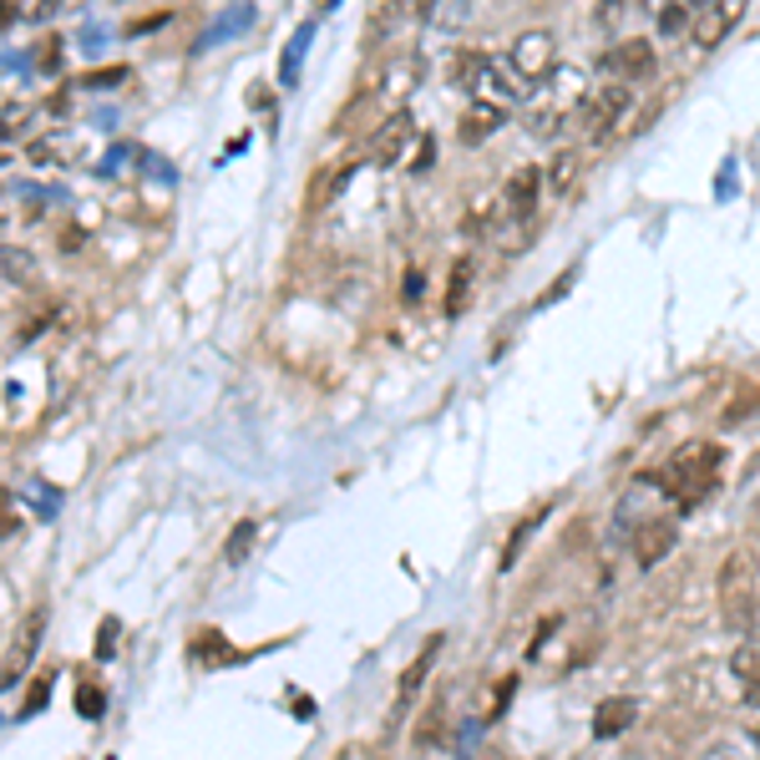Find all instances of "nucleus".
Wrapping results in <instances>:
<instances>
[{
	"label": "nucleus",
	"instance_id": "nucleus-11",
	"mask_svg": "<svg viewBox=\"0 0 760 760\" xmlns=\"http://www.w3.org/2000/svg\"><path fill=\"white\" fill-rule=\"evenodd\" d=\"M442 650H446V634H431L426 644H421V654H416V659L406 664L401 690H396V720H401L406 710L416 705V694L426 690V679H431V669H436V659H442Z\"/></svg>",
	"mask_w": 760,
	"mask_h": 760
},
{
	"label": "nucleus",
	"instance_id": "nucleus-13",
	"mask_svg": "<svg viewBox=\"0 0 760 760\" xmlns=\"http://www.w3.org/2000/svg\"><path fill=\"white\" fill-rule=\"evenodd\" d=\"M639 720V700H629V694H613V700H604V705L594 710V735L598 740H619L629 725Z\"/></svg>",
	"mask_w": 760,
	"mask_h": 760
},
{
	"label": "nucleus",
	"instance_id": "nucleus-34",
	"mask_svg": "<svg viewBox=\"0 0 760 760\" xmlns=\"http://www.w3.org/2000/svg\"><path fill=\"white\" fill-rule=\"evenodd\" d=\"M21 122H26V112H0V142L11 138V132H15Z\"/></svg>",
	"mask_w": 760,
	"mask_h": 760
},
{
	"label": "nucleus",
	"instance_id": "nucleus-35",
	"mask_svg": "<svg viewBox=\"0 0 760 760\" xmlns=\"http://www.w3.org/2000/svg\"><path fill=\"white\" fill-rule=\"evenodd\" d=\"M42 71H61V42H46V51H42Z\"/></svg>",
	"mask_w": 760,
	"mask_h": 760
},
{
	"label": "nucleus",
	"instance_id": "nucleus-40",
	"mask_svg": "<svg viewBox=\"0 0 760 760\" xmlns=\"http://www.w3.org/2000/svg\"><path fill=\"white\" fill-rule=\"evenodd\" d=\"M11 21H15V5H0V31L11 26Z\"/></svg>",
	"mask_w": 760,
	"mask_h": 760
},
{
	"label": "nucleus",
	"instance_id": "nucleus-41",
	"mask_svg": "<svg viewBox=\"0 0 760 760\" xmlns=\"http://www.w3.org/2000/svg\"><path fill=\"white\" fill-rule=\"evenodd\" d=\"M756 746H760V725H756Z\"/></svg>",
	"mask_w": 760,
	"mask_h": 760
},
{
	"label": "nucleus",
	"instance_id": "nucleus-10",
	"mask_svg": "<svg viewBox=\"0 0 760 760\" xmlns=\"http://www.w3.org/2000/svg\"><path fill=\"white\" fill-rule=\"evenodd\" d=\"M629 548H634V563H639V568H659L664 558L679 548V527L669 523V517H650V523H639V527H634Z\"/></svg>",
	"mask_w": 760,
	"mask_h": 760
},
{
	"label": "nucleus",
	"instance_id": "nucleus-1",
	"mask_svg": "<svg viewBox=\"0 0 760 760\" xmlns=\"http://www.w3.org/2000/svg\"><path fill=\"white\" fill-rule=\"evenodd\" d=\"M654 487H659L664 498L675 502L679 512H690V507H700V502L715 492V482H720V446H710V442H694V446H685V452L669 461V467H659L650 477Z\"/></svg>",
	"mask_w": 760,
	"mask_h": 760
},
{
	"label": "nucleus",
	"instance_id": "nucleus-39",
	"mask_svg": "<svg viewBox=\"0 0 760 760\" xmlns=\"http://www.w3.org/2000/svg\"><path fill=\"white\" fill-rule=\"evenodd\" d=\"M416 300H421V274L406 279V304H416Z\"/></svg>",
	"mask_w": 760,
	"mask_h": 760
},
{
	"label": "nucleus",
	"instance_id": "nucleus-14",
	"mask_svg": "<svg viewBox=\"0 0 760 760\" xmlns=\"http://www.w3.org/2000/svg\"><path fill=\"white\" fill-rule=\"evenodd\" d=\"M487 71H492V56H487V51H456L452 82L461 86V92H471V97H482V92H487Z\"/></svg>",
	"mask_w": 760,
	"mask_h": 760
},
{
	"label": "nucleus",
	"instance_id": "nucleus-9",
	"mask_svg": "<svg viewBox=\"0 0 760 760\" xmlns=\"http://www.w3.org/2000/svg\"><path fill=\"white\" fill-rule=\"evenodd\" d=\"M538 194H542V173L538 167H517L507 183H502V223H527L533 219V208H538Z\"/></svg>",
	"mask_w": 760,
	"mask_h": 760
},
{
	"label": "nucleus",
	"instance_id": "nucleus-29",
	"mask_svg": "<svg viewBox=\"0 0 760 760\" xmlns=\"http://www.w3.org/2000/svg\"><path fill=\"white\" fill-rule=\"evenodd\" d=\"M15 527H21V512H15L11 492H0V542L15 538Z\"/></svg>",
	"mask_w": 760,
	"mask_h": 760
},
{
	"label": "nucleus",
	"instance_id": "nucleus-24",
	"mask_svg": "<svg viewBox=\"0 0 760 760\" xmlns=\"http://www.w3.org/2000/svg\"><path fill=\"white\" fill-rule=\"evenodd\" d=\"M117 644H122V623H117V619H102V623H97V644H92L97 664H107L112 654H117Z\"/></svg>",
	"mask_w": 760,
	"mask_h": 760
},
{
	"label": "nucleus",
	"instance_id": "nucleus-26",
	"mask_svg": "<svg viewBox=\"0 0 760 760\" xmlns=\"http://www.w3.org/2000/svg\"><path fill=\"white\" fill-rule=\"evenodd\" d=\"M309 36H315V26H300V36H294L290 51H284V82L300 77V56H304V46H309Z\"/></svg>",
	"mask_w": 760,
	"mask_h": 760
},
{
	"label": "nucleus",
	"instance_id": "nucleus-25",
	"mask_svg": "<svg viewBox=\"0 0 760 760\" xmlns=\"http://www.w3.org/2000/svg\"><path fill=\"white\" fill-rule=\"evenodd\" d=\"M77 715H82V720H102V715H107V694H102L97 685H82V690H77Z\"/></svg>",
	"mask_w": 760,
	"mask_h": 760
},
{
	"label": "nucleus",
	"instance_id": "nucleus-38",
	"mask_svg": "<svg viewBox=\"0 0 760 760\" xmlns=\"http://www.w3.org/2000/svg\"><path fill=\"white\" fill-rule=\"evenodd\" d=\"M157 26H167V15H148V21H138V26H132V36H148V31H157Z\"/></svg>",
	"mask_w": 760,
	"mask_h": 760
},
{
	"label": "nucleus",
	"instance_id": "nucleus-37",
	"mask_svg": "<svg viewBox=\"0 0 760 760\" xmlns=\"http://www.w3.org/2000/svg\"><path fill=\"white\" fill-rule=\"evenodd\" d=\"M82 244H86V234H82V229H67V234H61V249H82Z\"/></svg>",
	"mask_w": 760,
	"mask_h": 760
},
{
	"label": "nucleus",
	"instance_id": "nucleus-7",
	"mask_svg": "<svg viewBox=\"0 0 760 760\" xmlns=\"http://www.w3.org/2000/svg\"><path fill=\"white\" fill-rule=\"evenodd\" d=\"M406 148H416V117H411V107H390V117L371 138V163L375 167H396L406 157Z\"/></svg>",
	"mask_w": 760,
	"mask_h": 760
},
{
	"label": "nucleus",
	"instance_id": "nucleus-5",
	"mask_svg": "<svg viewBox=\"0 0 760 760\" xmlns=\"http://www.w3.org/2000/svg\"><path fill=\"white\" fill-rule=\"evenodd\" d=\"M694 5H700V11H694L690 42L700 46V51H715V46L725 42L750 11V0H694Z\"/></svg>",
	"mask_w": 760,
	"mask_h": 760
},
{
	"label": "nucleus",
	"instance_id": "nucleus-16",
	"mask_svg": "<svg viewBox=\"0 0 760 760\" xmlns=\"http://www.w3.org/2000/svg\"><path fill=\"white\" fill-rule=\"evenodd\" d=\"M0 284H36V254L15 249V244H0Z\"/></svg>",
	"mask_w": 760,
	"mask_h": 760
},
{
	"label": "nucleus",
	"instance_id": "nucleus-4",
	"mask_svg": "<svg viewBox=\"0 0 760 760\" xmlns=\"http://www.w3.org/2000/svg\"><path fill=\"white\" fill-rule=\"evenodd\" d=\"M507 56H512V67L527 77V86L548 82V77L558 71V42H553V31H548V26L517 31V42L507 46Z\"/></svg>",
	"mask_w": 760,
	"mask_h": 760
},
{
	"label": "nucleus",
	"instance_id": "nucleus-15",
	"mask_svg": "<svg viewBox=\"0 0 760 760\" xmlns=\"http://www.w3.org/2000/svg\"><path fill=\"white\" fill-rule=\"evenodd\" d=\"M583 173V157L573 148H558L553 157H548V167H542V183H548V194H573V183H578Z\"/></svg>",
	"mask_w": 760,
	"mask_h": 760
},
{
	"label": "nucleus",
	"instance_id": "nucleus-27",
	"mask_svg": "<svg viewBox=\"0 0 760 760\" xmlns=\"http://www.w3.org/2000/svg\"><path fill=\"white\" fill-rule=\"evenodd\" d=\"M431 740H442V700L426 705V720H421V730H416V746H421V750H426Z\"/></svg>",
	"mask_w": 760,
	"mask_h": 760
},
{
	"label": "nucleus",
	"instance_id": "nucleus-28",
	"mask_svg": "<svg viewBox=\"0 0 760 760\" xmlns=\"http://www.w3.org/2000/svg\"><path fill=\"white\" fill-rule=\"evenodd\" d=\"M46 700H51V675H42V679H36V685H31V690H26V705H21V715H42V710H46Z\"/></svg>",
	"mask_w": 760,
	"mask_h": 760
},
{
	"label": "nucleus",
	"instance_id": "nucleus-36",
	"mask_svg": "<svg viewBox=\"0 0 760 760\" xmlns=\"http://www.w3.org/2000/svg\"><path fill=\"white\" fill-rule=\"evenodd\" d=\"M416 148H421V152H416V163H411V167H416V173H426V167H431V148H436V142L426 138V142H416Z\"/></svg>",
	"mask_w": 760,
	"mask_h": 760
},
{
	"label": "nucleus",
	"instance_id": "nucleus-20",
	"mask_svg": "<svg viewBox=\"0 0 760 760\" xmlns=\"http://www.w3.org/2000/svg\"><path fill=\"white\" fill-rule=\"evenodd\" d=\"M690 26H694V5H685V0H669V5L659 11L664 36H690Z\"/></svg>",
	"mask_w": 760,
	"mask_h": 760
},
{
	"label": "nucleus",
	"instance_id": "nucleus-30",
	"mask_svg": "<svg viewBox=\"0 0 760 760\" xmlns=\"http://www.w3.org/2000/svg\"><path fill=\"white\" fill-rule=\"evenodd\" d=\"M436 5H442V0H401V11L411 15V21H431V15H436Z\"/></svg>",
	"mask_w": 760,
	"mask_h": 760
},
{
	"label": "nucleus",
	"instance_id": "nucleus-12",
	"mask_svg": "<svg viewBox=\"0 0 760 760\" xmlns=\"http://www.w3.org/2000/svg\"><path fill=\"white\" fill-rule=\"evenodd\" d=\"M502 127H507V102H498V97H471V107L461 112V127H456V132H461V142H467V148H482V142L492 138V132H502Z\"/></svg>",
	"mask_w": 760,
	"mask_h": 760
},
{
	"label": "nucleus",
	"instance_id": "nucleus-32",
	"mask_svg": "<svg viewBox=\"0 0 760 760\" xmlns=\"http://www.w3.org/2000/svg\"><path fill=\"white\" fill-rule=\"evenodd\" d=\"M61 152H56V142L46 138V142H31V163H56Z\"/></svg>",
	"mask_w": 760,
	"mask_h": 760
},
{
	"label": "nucleus",
	"instance_id": "nucleus-17",
	"mask_svg": "<svg viewBox=\"0 0 760 760\" xmlns=\"http://www.w3.org/2000/svg\"><path fill=\"white\" fill-rule=\"evenodd\" d=\"M523 122H527V132H533V138H558V132H563V122H568V112H563V102H533Z\"/></svg>",
	"mask_w": 760,
	"mask_h": 760
},
{
	"label": "nucleus",
	"instance_id": "nucleus-8",
	"mask_svg": "<svg viewBox=\"0 0 760 760\" xmlns=\"http://www.w3.org/2000/svg\"><path fill=\"white\" fill-rule=\"evenodd\" d=\"M598 67H604L613 82H650L659 61H654V46H650V42L629 36V42H613V46H608Z\"/></svg>",
	"mask_w": 760,
	"mask_h": 760
},
{
	"label": "nucleus",
	"instance_id": "nucleus-31",
	"mask_svg": "<svg viewBox=\"0 0 760 760\" xmlns=\"http://www.w3.org/2000/svg\"><path fill=\"white\" fill-rule=\"evenodd\" d=\"M67 5H77V0H42L36 11H31V21H51L56 11H67Z\"/></svg>",
	"mask_w": 760,
	"mask_h": 760
},
{
	"label": "nucleus",
	"instance_id": "nucleus-33",
	"mask_svg": "<svg viewBox=\"0 0 760 760\" xmlns=\"http://www.w3.org/2000/svg\"><path fill=\"white\" fill-rule=\"evenodd\" d=\"M122 77H127L122 67H112V71H92V77H86V86H117Z\"/></svg>",
	"mask_w": 760,
	"mask_h": 760
},
{
	"label": "nucleus",
	"instance_id": "nucleus-42",
	"mask_svg": "<svg viewBox=\"0 0 760 760\" xmlns=\"http://www.w3.org/2000/svg\"><path fill=\"white\" fill-rule=\"evenodd\" d=\"M0 229H5V223H0Z\"/></svg>",
	"mask_w": 760,
	"mask_h": 760
},
{
	"label": "nucleus",
	"instance_id": "nucleus-22",
	"mask_svg": "<svg viewBox=\"0 0 760 760\" xmlns=\"http://www.w3.org/2000/svg\"><path fill=\"white\" fill-rule=\"evenodd\" d=\"M254 538H259V527H254L249 517H244V523H238L234 533H229V542H223V558H229V563H244V558L254 553Z\"/></svg>",
	"mask_w": 760,
	"mask_h": 760
},
{
	"label": "nucleus",
	"instance_id": "nucleus-6",
	"mask_svg": "<svg viewBox=\"0 0 760 760\" xmlns=\"http://www.w3.org/2000/svg\"><path fill=\"white\" fill-rule=\"evenodd\" d=\"M42 639H46V608H36V613L15 629L11 650H5V659H0V690H15V685L31 675V664H36V654H42Z\"/></svg>",
	"mask_w": 760,
	"mask_h": 760
},
{
	"label": "nucleus",
	"instance_id": "nucleus-18",
	"mask_svg": "<svg viewBox=\"0 0 760 760\" xmlns=\"http://www.w3.org/2000/svg\"><path fill=\"white\" fill-rule=\"evenodd\" d=\"M471 274H477V269H471V259H456V264H452V284H446V300H442L446 315H461V309H467Z\"/></svg>",
	"mask_w": 760,
	"mask_h": 760
},
{
	"label": "nucleus",
	"instance_id": "nucleus-21",
	"mask_svg": "<svg viewBox=\"0 0 760 760\" xmlns=\"http://www.w3.org/2000/svg\"><path fill=\"white\" fill-rule=\"evenodd\" d=\"M223 654H229V650H223V634H219V629H203V634L188 644V659L203 664V669H208V664H219Z\"/></svg>",
	"mask_w": 760,
	"mask_h": 760
},
{
	"label": "nucleus",
	"instance_id": "nucleus-2",
	"mask_svg": "<svg viewBox=\"0 0 760 760\" xmlns=\"http://www.w3.org/2000/svg\"><path fill=\"white\" fill-rule=\"evenodd\" d=\"M720 619L730 623V634H750L756 629V558L750 548H735L725 563H720Z\"/></svg>",
	"mask_w": 760,
	"mask_h": 760
},
{
	"label": "nucleus",
	"instance_id": "nucleus-19",
	"mask_svg": "<svg viewBox=\"0 0 760 760\" xmlns=\"http://www.w3.org/2000/svg\"><path fill=\"white\" fill-rule=\"evenodd\" d=\"M730 675L740 679V685H756V679H760V644H756V639H740V644H735Z\"/></svg>",
	"mask_w": 760,
	"mask_h": 760
},
{
	"label": "nucleus",
	"instance_id": "nucleus-3",
	"mask_svg": "<svg viewBox=\"0 0 760 760\" xmlns=\"http://www.w3.org/2000/svg\"><path fill=\"white\" fill-rule=\"evenodd\" d=\"M629 112H634V86L629 82H604L594 97H583V132H588V142L594 148L608 142L629 122Z\"/></svg>",
	"mask_w": 760,
	"mask_h": 760
},
{
	"label": "nucleus",
	"instance_id": "nucleus-23",
	"mask_svg": "<svg viewBox=\"0 0 760 760\" xmlns=\"http://www.w3.org/2000/svg\"><path fill=\"white\" fill-rule=\"evenodd\" d=\"M542 517H548V512H527V523L523 527H517V533H512V538H507V548H502V568H512V563H517V553H523V542L527 538H533V533H538V527H542Z\"/></svg>",
	"mask_w": 760,
	"mask_h": 760
}]
</instances>
